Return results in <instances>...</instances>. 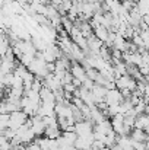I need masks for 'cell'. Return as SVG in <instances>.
I'll use <instances>...</instances> for the list:
<instances>
[{"instance_id": "cell-1", "label": "cell", "mask_w": 149, "mask_h": 150, "mask_svg": "<svg viewBox=\"0 0 149 150\" xmlns=\"http://www.w3.org/2000/svg\"><path fill=\"white\" fill-rule=\"evenodd\" d=\"M28 118H29V117H28L22 109L15 111V112H10V118H9V128L18 130L21 125H24V124L26 122V120H28Z\"/></svg>"}, {"instance_id": "cell-2", "label": "cell", "mask_w": 149, "mask_h": 150, "mask_svg": "<svg viewBox=\"0 0 149 150\" xmlns=\"http://www.w3.org/2000/svg\"><path fill=\"white\" fill-rule=\"evenodd\" d=\"M78 136H88L94 133V125L92 121H76L75 122V130H73Z\"/></svg>"}, {"instance_id": "cell-3", "label": "cell", "mask_w": 149, "mask_h": 150, "mask_svg": "<svg viewBox=\"0 0 149 150\" xmlns=\"http://www.w3.org/2000/svg\"><path fill=\"white\" fill-rule=\"evenodd\" d=\"M104 100H105L108 105H115V103H120V102L123 100V95H121V92H120L117 88H114V89H108Z\"/></svg>"}, {"instance_id": "cell-4", "label": "cell", "mask_w": 149, "mask_h": 150, "mask_svg": "<svg viewBox=\"0 0 149 150\" xmlns=\"http://www.w3.org/2000/svg\"><path fill=\"white\" fill-rule=\"evenodd\" d=\"M70 73H72V76L73 77H76V79H79L81 82H83L88 76H86V70H85V67H82L79 63H76V61H73L72 64H70Z\"/></svg>"}, {"instance_id": "cell-5", "label": "cell", "mask_w": 149, "mask_h": 150, "mask_svg": "<svg viewBox=\"0 0 149 150\" xmlns=\"http://www.w3.org/2000/svg\"><path fill=\"white\" fill-rule=\"evenodd\" d=\"M40 98L43 102H53V103H56V96H54V92L48 89L47 86H44L43 85V88L40 89Z\"/></svg>"}, {"instance_id": "cell-6", "label": "cell", "mask_w": 149, "mask_h": 150, "mask_svg": "<svg viewBox=\"0 0 149 150\" xmlns=\"http://www.w3.org/2000/svg\"><path fill=\"white\" fill-rule=\"evenodd\" d=\"M108 32H110V29H107V28L102 26V25L94 26V35H95L98 40H101L102 42L107 41V38H108Z\"/></svg>"}, {"instance_id": "cell-7", "label": "cell", "mask_w": 149, "mask_h": 150, "mask_svg": "<svg viewBox=\"0 0 149 150\" xmlns=\"http://www.w3.org/2000/svg\"><path fill=\"white\" fill-rule=\"evenodd\" d=\"M44 136L48 137V139H58L61 136L60 134V127H46Z\"/></svg>"}, {"instance_id": "cell-8", "label": "cell", "mask_w": 149, "mask_h": 150, "mask_svg": "<svg viewBox=\"0 0 149 150\" xmlns=\"http://www.w3.org/2000/svg\"><path fill=\"white\" fill-rule=\"evenodd\" d=\"M61 137H63V140H64L66 144H73L75 146V142L78 139V134L75 131H63V136Z\"/></svg>"}, {"instance_id": "cell-9", "label": "cell", "mask_w": 149, "mask_h": 150, "mask_svg": "<svg viewBox=\"0 0 149 150\" xmlns=\"http://www.w3.org/2000/svg\"><path fill=\"white\" fill-rule=\"evenodd\" d=\"M76 89H78V88H76L73 83H66V85H63V91H64V92H70V93H73Z\"/></svg>"}, {"instance_id": "cell-10", "label": "cell", "mask_w": 149, "mask_h": 150, "mask_svg": "<svg viewBox=\"0 0 149 150\" xmlns=\"http://www.w3.org/2000/svg\"><path fill=\"white\" fill-rule=\"evenodd\" d=\"M25 147H26V150H43L41 149V146L37 143V142H31V143H28V144H25Z\"/></svg>"}]
</instances>
